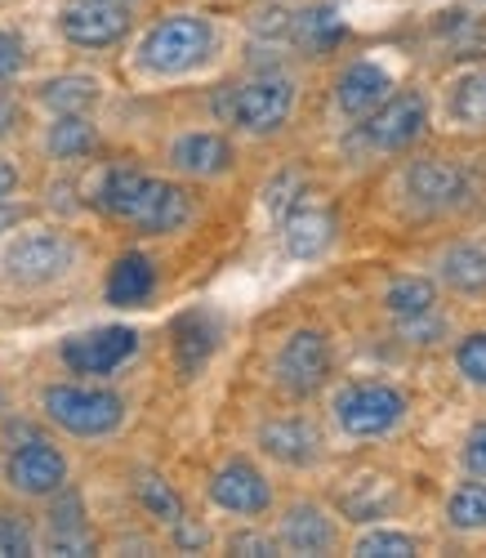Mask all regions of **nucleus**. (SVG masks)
<instances>
[{
	"label": "nucleus",
	"instance_id": "1",
	"mask_svg": "<svg viewBox=\"0 0 486 558\" xmlns=\"http://www.w3.org/2000/svg\"><path fill=\"white\" fill-rule=\"evenodd\" d=\"M99 206L112 219L134 223L138 232H174L192 215V202H187V193L179 189V183L148 179V174L125 170V166H117V170L104 174Z\"/></svg>",
	"mask_w": 486,
	"mask_h": 558
},
{
	"label": "nucleus",
	"instance_id": "2",
	"mask_svg": "<svg viewBox=\"0 0 486 558\" xmlns=\"http://www.w3.org/2000/svg\"><path fill=\"white\" fill-rule=\"evenodd\" d=\"M215 45V27L202 14H174L166 23H157L138 45V63L161 76H179L192 72Z\"/></svg>",
	"mask_w": 486,
	"mask_h": 558
},
{
	"label": "nucleus",
	"instance_id": "3",
	"mask_svg": "<svg viewBox=\"0 0 486 558\" xmlns=\"http://www.w3.org/2000/svg\"><path fill=\"white\" fill-rule=\"evenodd\" d=\"M45 415L76 434V438H104L121 425V415H125V402L108 389H81V385H54V389H45Z\"/></svg>",
	"mask_w": 486,
	"mask_h": 558
},
{
	"label": "nucleus",
	"instance_id": "4",
	"mask_svg": "<svg viewBox=\"0 0 486 558\" xmlns=\"http://www.w3.org/2000/svg\"><path fill=\"white\" fill-rule=\"evenodd\" d=\"M406 415V393L393 385H353L335 398V421L349 438H379Z\"/></svg>",
	"mask_w": 486,
	"mask_h": 558
},
{
	"label": "nucleus",
	"instance_id": "5",
	"mask_svg": "<svg viewBox=\"0 0 486 558\" xmlns=\"http://www.w3.org/2000/svg\"><path fill=\"white\" fill-rule=\"evenodd\" d=\"M76 264V251L68 238L59 232H27L5 251V272L23 287H45V282H59V277Z\"/></svg>",
	"mask_w": 486,
	"mask_h": 558
},
{
	"label": "nucleus",
	"instance_id": "6",
	"mask_svg": "<svg viewBox=\"0 0 486 558\" xmlns=\"http://www.w3.org/2000/svg\"><path fill=\"white\" fill-rule=\"evenodd\" d=\"M295 104V85L285 76H255L232 95V121L251 134H268L290 117Z\"/></svg>",
	"mask_w": 486,
	"mask_h": 558
},
{
	"label": "nucleus",
	"instance_id": "7",
	"mask_svg": "<svg viewBox=\"0 0 486 558\" xmlns=\"http://www.w3.org/2000/svg\"><path fill=\"white\" fill-rule=\"evenodd\" d=\"M138 349V336L130 327H99V331H81L63 340V362L76 376H108L121 362H130Z\"/></svg>",
	"mask_w": 486,
	"mask_h": 558
},
{
	"label": "nucleus",
	"instance_id": "8",
	"mask_svg": "<svg viewBox=\"0 0 486 558\" xmlns=\"http://www.w3.org/2000/svg\"><path fill=\"white\" fill-rule=\"evenodd\" d=\"M59 27L81 50H108L130 32V14L121 0H76V5L63 10Z\"/></svg>",
	"mask_w": 486,
	"mask_h": 558
},
{
	"label": "nucleus",
	"instance_id": "9",
	"mask_svg": "<svg viewBox=\"0 0 486 558\" xmlns=\"http://www.w3.org/2000/svg\"><path fill=\"white\" fill-rule=\"evenodd\" d=\"M326 371H330V349L317 331H295L277 353V385L295 398H308L313 389H321Z\"/></svg>",
	"mask_w": 486,
	"mask_h": 558
},
{
	"label": "nucleus",
	"instance_id": "10",
	"mask_svg": "<svg viewBox=\"0 0 486 558\" xmlns=\"http://www.w3.org/2000/svg\"><path fill=\"white\" fill-rule=\"evenodd\" d=\"M424 99L420 95H388L375 112H366V125H362V134H366V144L370 148H384V153H398V148H406V144H415L420 138V130H424Z\"/></svg>",
	"mask_w": 486,
	"mask_h": 558
},
{
	"label": "nucleus",
	"instance_id": "11",
	"mask_svg": "<svg viewBox=\"0 0 486 558\" xmlns=\"http://www.w3.org/2000/svg\"><path fill=\"white\" fill-rule=\"evenodd\" d=\"M210 500L219 509H228V514H264V509L272 505V487L255 464L232 460L210 478Z\"/></svg>",
	"mask_w": 486,
	"mask_h": 558
},
{
	"label": "nucleus",
	"instance_id": "12",
	"mask_svg": "<svg viewBox=\"0 0 486 558\" xmlns=\"http://www.w3.org/2000/svg\"><path fill=\"white\" fill-rule=\"evenodd\" d=\"M63 478H68L63 451L50 447V442H40V438L23 442V447L10 456V483H14L23 496H50V492L63 487Z\"/></svg>",
	"mask_w": 486,
	"mask_h": 558
},
{
	"label": "nucleus",
	"instance_id": "13",
	"mask_svg": "<svg viewBox=\"0 0 486 558\" xmlns=\"http://www.w3.org/2000/svg\"><path fill=\"white\" fill-rule=\"evenodd\" d=\"M406 193L411 202H420L424 210H447L464 197V170L455 161H437V157H424L411 166L406 174Z\"/></svg>",
	"mask_w": 486,
	"mask_h": 558
},
{
	"label": "nucleus",
	"instance_id": "14",
	"mask_svg": "<svg viewBox=\"0 0 486 558\" xmlns=\"http://www.w3.org/2000/svg\"><path fill=\"white\" fill-rule=\"evenodd\" d=\"M388 89H393V76H388L384 68H375V63H353L344 76H339L335 99H339V108H344L349 117H366V112H375V108L388 99Z\"/></svg>",
	"mask_w": 486,
	"mask_h": 558
},
{
	"label": "nucleus",
	"instance_id": "15",
	"mask_svg": "<svg viewBox=\"0 0 486 558\" xmlns=\"http://www.w3.org/2000/svg\"><path fill=\"white\" fill-rule=\"evenodd\" d=\"M259 442L281 464H313L317 451H321V438H317V429L308 421H272V425H264Z\"/></svg>",
	"mask_w": 486,
	"mask_h": 558
},
{
	"label": "nucleus",
	"instance_id": "16",
	"mask_svg": "<svg viewBox=\"0 0 486 558\" xmlns=\"http://www.w3.org/2000/svg\"><path fill=\"white\" fill-rule=\"evenodd\" d=\"M170 161L183 170V174H223L232 166V148H228V138L219 134H183L174 138V148H170Z\"/></svg>",
	"mask_w": 486,
	"mask_h": 558
},
{
	"label": "nucleus",
	"instance_id": "17",
	"mask_svg": "<svg viewBox=\"0 0 486 558\" xmlns=\"http://www.w3.org/2000/svg\"><path fill=\"white\" fill-rule=\"evenodd\" d=\"M157 291V268L148 255H121L112 264V277H108V304H121V308H134Z\"/></svg>",
	"mask_w": 486,
	"mask_h": 558
},
{
	"label": "nucleus",
	"instance_id": "18",
	"mask_svg": "<svg viewBox=\"0 0 486 558\" xmlns=\"http://www.w3.org/2000/svg\"><path fill=\"white\" fill-rule=\"evenodd\" d=\"M281 541L295 554H326L335 545V527H330V519L321 514L317 505H295L281 519Z\"/></svg>",
	"mask_w": 486,
	"mask_h": 558
},
{
	"label": "nucleus",
	"instance_id": "19",
	"mask_svg": "<svg viewBox=\"0 0 486 558\" xmlns=\"http://www.w3.org/2000/svg\"><path fill=\"white\" fill-rule=\"evenodd\" d=\"M335 242V219L326 210H295L285 219V251L295 259H317Z\"/></svg>",
	"mask_w": 486,
	"mask_h": 558
},
{
	"label": "nucleus",
	"instance_id": "20",
	"mask_svg": "<svg viewBox=\"0 0 486 558\" xmlns=\"http://www.w3.org/2000/svg\"><path fill=\"white\" fill-rule=\"evenodd\" d=\"M174 344H179V362L183 371H197L210 349H215V322L206 313H187L179 317V327H174Z\"/></svg>",
	"mask_w": 486,
	"mask_h": 558
},
{
	"label": "nucleus",
	"instance_id": "21",
	"mask_svg": "<svg viewBox=\"0 0 486 558\" xmlns=\"http://www.w3.org/2000/svg\"><path fill=\"white\" fill-rule=\"evenodd\" d=\"M447 112H451L460 125H473V130L486 125V72H469V76H460V81L451 85Z\"/></svg>",
	"mask_w": 486,
	"mask_h": 558
},
{
	"label": "nucleus",
	"instance_id": "22",
	"mask_svg": "<svg viewBox=\"0 0 486 558\" xmlns=\"http://www.w3.org/2000/svg\"><path fill=\"white\" fill-rule=\"evenodd\" d=\"M40 99H45V108H54L59 117L85 112V108H94V99H99V81H89V76H59V81H50L40 89Z\"/></svg>",
	"mask_w": 486,
	"mask_h": 558
},
{
	"label": "nucleus",
	"instance_id": "23",
	"mask_svg": "<svg viewBox=\"0 0 486 558\" xmlns=\"http://www.w3.org/2000/svg\"><path fill=\"white\" fill-rule=\"evenodd\" d=\"M442 282L455 291H482L486 287V251L482 246H455L442 255Z\"/></svg>",
	"mask_w": 486,
	"mask_h": 558
},
{
	"label": "nucleus",
	"instance_id": "24",
	"mask_svg": "<svg viewBox=\"0 0 486 558\" xmlns=\"http://www.w3.org/2000/svg\"><path fill=\"white\" fill-rule=\"evenodd\" d=\"M94 144H99V134H94V125L85 121V112H68L50 125V153L54 157H85L94 153Z\"/></svg>",
	"mask_w": 486,
	"mask_h": 558
},
{
	"label": "nucleus",
	"instance_id": "25",
	"mask_svg": "<svg viewBox=\"0 0 486 558\" xmlns=\"http://www.w3.org/2000/svg\"><path fill=\"white\" fill-rule=\"evenodd\" d=\"M384 304H388V313H393V317H420V313H433L437 287L428 282V277H398V282L388 287Z\"/></svg>",
	"mask_w": 486,
	"mask_h": 558
},
{
	"label": "nucleus",
	"instance_id": "26",
	"mask_svg": "<svg viewBox=\"0 0 486 558\" xmlns=\"http://www.w3.org/2000/svg\"><path fill=\"white\" fill-rule=\"evenodd\" d=\"M50 549L54 554H89L94 549V541H89V532L81 523V500L76 496H68L59 505V514L50 523Z\"/></svg>",
	"mask_w": 486,
	"mask_h": 558
},
{
	"label": "nucleus",
	"instance_id": "27",
	"mask_svg": "<svg viewBox=\"0 0 486 558\" xmlns=\"http://www.w3.org/2000/svg\"><path fill=\"white\" fill-rule=\"evenodd\" d=\"M447 519H451V527H460V532H482V527H486V478L464 483V487L451 492Z\"/></svg>",
	"mask_w": 486,
	"mask_h": 558
},
{
	"label": "nucleus",
	"instance_id": "28",
	"mask_svg": "<svg viewBox=\"0 0 486 558\" xmlns=\"http://www.w3.org/2000/svg\"><path fill=\"white\" fill-rule=\"evenodd\" d=\"M138 500H143V509H148L153 519H161V523H183V500L174 496V487L166 483V478H157V474H143L138 478Z\"/></svg>",
	"mask_w": 486,
	"mask_h": 558
},
{
	"label": "nucleus",
	"instance_id": "29",
	"mask_svg": "<svg viewBox=\"0 0 486 558\" xmlns=\"http://www.w3.org/2000/svg\"><path fill=\"white\" fill-rule=\"evenodd\" d=\"M357 558H411L415 554V541L406 532H393V527H375V532H362L357 545H353Z\"/></svg>",
	"mask_w": 486,
	"mask_h": 558
},
{
	"label": "nucleus",
	"instance_id": "30",
	"mask_svg": "<svg viewBox=\"0 0 486 558\" xmlns=\"http://www.w3.org/2000/svg\"><path fill=\"white\" fill-rule=\"evenodd\" d=\"M300 40L308 50H330V45L344 40V23H339L335 10H308L300 14Z\"/></svg>",
	"mask_w": 486,
	"mask_h": 558
},
{
	"label": "nucleus",
	"instance_id": "31",
	"mask_svg": "<svg viewBox=\"0 0 486 558\" xmlns=\"http://www.w3.org/2000/svg\"><path fill=\"white\" fill-rule=\"evenodd\" d=\"M455 366H460V376H464V380H473V385L486 389V331H473L469 340H460Z\"/></svg>",
	"mask_w": 486,
	"mask_h": 558
},
{
	"label": "nucleus",
	"instance_id": "32",
	"mask_svg": "<svg viewBox=\"0 0 486 558\" xmlns=\"http://www.w3.org/2000/svg\"><path fill=\"white\" fill-rule=\"evenodd\" d=\"M32 554V532L23 519L0 514V558H27Z\"/></svg>",
	"mask_w": 486,
	"mask_h": 558
},
{
	"label": "nucleus",
	"instance_id": "33",
	"mask_svg": "<svg viewBox=\"0 0 486 558\" xmlns=\"http://www.w3.org/2000/svg\"><path fill=\"white\" fill-rule=\"evenodd\" d=\"M464 470L473 478H486V425H477L469 434V442H464Z\"/></svg>",
	"mask_w": 486,
	"mask_h": 558
},
{
	"label": "nucleus",
	"instance_id": "34",
	"mask_svg": "<svg viewBox=\"0 0 486 558\" xmlns=\"http://www.w3.org/2000/svg\"><path fill=\"white\" fill-rule=\"evenodd\" d=\"M19 68H23V45L10 32H0V81L14 76Z\"/></svg>",
	"mask_w": 486,
	"mask_h": 558
},
{
	"label": "nucleus",
	"instance_id": "35",
	"mask_svg": "<svg viewBox=\"0 0 486 558\" xmlns=\"http://www.w3.org/2000/svg\"><path fill=\"white\" fill-rule=\"evenodd\" d=\"M232 554H277V545L268 541V536H255V532H241V536H232Z\"/></svg>",
	"mask_w": 486,
	"mask_h": 558
},
{
	"label": "nucleus",
	"instance_id": "36",
	"mask_svg": "<svg viewBox=\"0 0 486 558\" xmlns=\"http://www.w3.org/2000/svg\"><path fill=\"white\" fill-rule=\"evenodd\" d=\"M14 189H19V174H14V166H10V161H0V202H5Z\"/></svg>",
	"mask_w": 486,
	"mask_h": 558
},
{
	"label": "nucleus",
	"instance_id": "37",
	"mask_svg": "<svg viewBox=\"0 0 486 558\" xmlns=\"http://www.w3.org/2000/svg\"><path fill=\"white\" fill-rule=\"evenodd\" d=\"M10 130V108H5V99H0V134Z\"/></svg>",
	"mask_w": 486,
	"mask_h": 558
}]
</instances>
